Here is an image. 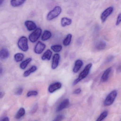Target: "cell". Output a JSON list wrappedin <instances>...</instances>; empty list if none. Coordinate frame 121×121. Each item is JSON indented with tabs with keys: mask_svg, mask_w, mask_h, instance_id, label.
I'll use <instances>...</instances> for the list:
<instances>
[{
	"mask_svg": "<svg viewBox=\"0 0 121 121\" xmlns=\"http://www.w3.org/2000/svg\"><path fill=\"white\" fill-rule=\"evenodd\" d=\"M92 66V64L90 63L85 66L82 71L79 74L78 78L74 81L73 83V85H76L80 81L84 79L89 74V72H90Z\"/></svg>",
	"mask_w": 121,
	"mask_h": 121,
	"instance_id": "6da1fadb",
	"label": "cell"
},
{
	"mask_svg": "<svg viewBox=\"0 0 121 121\" xmlns=\"http://www.w3.org/2000/svg\"><path fill=\"white\" fill-rule=\"evenodd\" d=\"M61 12V8L59 6H56L52 10L50 11L47 15V20H52L57 17L60 14Z\"/></svg>",
	"mask_w": 121,
	"mask_h": 121,
	"instance_id": "7a4b0ae2",
	"label": "cell"
},
{
	"mask_svg": "<svg viewBox=\"0 0 121 121\" xmlns=\"http://www.w3.org/2000/svg\"><path fill=\"white\" fill-rule=\"evenodd\" d=\"M117 95V91H112L107 96L104 102V104L105 106L111 105L114 103Z\"/></svg>",
	"mask_w": 121,
	"mask_h": 121,
	"instance_id": "3957f363",
	"label": "cell"
},
{
	"mask_svg": "<svg viewBox=\"0 0 121 121\" xmlns=\"http://www.w3.org/2000/svg\"><path fill=\"white\" fill-rule=\"evenodd\" d=\"M17 45L20 49L22 51H27L29 49L28 45V40L26 37L25 36H22L20 37L18 40Z\"/></svg>",
	"mask_w": 121,
	"mask_h": 121,
	"instance_id": "277c9868",
	"label": "cell"
},
{
	"mask_svg": "<svg viewBox=\"0 0 121 121\" xmlns=\"http://www.w3.org/2000/svg\"><path fill=\"white\" fill-rule=\"evenodd\" d=\"M42 32V31L41 28H37L29 36L30 41L32 43H35L36 42L41 36Z\"/></svg>",
	"mask_w": 121,
	"mask_h": 121,
	"instance_id": "5b68a950",
	"label": "cell"
},
{
	"mask_svg": "<svg viewBox=\"0 0 121 121\" xmlns=\"http://www.w3.org/2000/svg\"><path fill=\"white\" fill-rule=\"evenodd\" d=\"M113 10V7H110L103 12L100 15V19L103 23H104L106 21L108 17L112 13Z\"/></svg>",
	"mask_w": 121,
	"mask_h": 121,
	"instance_id": "8992f818",
	"label": "cell"
},
{
	"mask_svg": "<svg viewBox=\"0 0 121 121\" xmlns=\"http://www.w3.org/2000/svg\"><path fill=\"white\" fill-rule=\"evenodd\" d=\"M46 47V45L44 44L41 42H39L35 47V52L37 54H40L43 51Z\"/></svg>",
	"mask_w": 121,
	"mask_h": 121,
	"instance_id": "52a82bcc",
	"label": "cell"
},
{
	"mask_svg": "<svg viewBox=\"0 0 121 121\" xmlns=\"http://www.w3.org/2000/svg\"><path fill=\"white\" fill-rule=\"evenodd\" d=\"M70 104V101L68 99L64 100L59 104L56 109V112H59L67 108Z\"/></svg>",
	"mask_w": 121,
	"mask_h": 121,
	"instance_id": "ba28073f",
	"label": "cell"
},
{
	"mask_svg": "<svg viewBox=\"0 0 121 121\" xmlns=\"http://www.w3.org/2000/svg\"><path fill=\"white\" fill-rule=\"evenodd\" d=\"M61 86H62V85L61 83L59 82H56L49 86L48 89V91L50 93H52L55 92L56 91L60 88Z\"/></svg>",
	"mask_w": 121,
	"mask_h": 121,
	"instance_id": "9c48e42d",
	"label": "cell"
},
{
	"mask_svg": "<svg viewBox=\"0 0 121 121\" xmlns=\"http://www.w3.org/2000/svg\"><path fill=\"white\" fill-rule=\"evenodd\" d=\"M60 58V55L58 54H54L52 59V69H55L57 68L58 65Z\"/></svg>",
	"mask_w": 121,
	"mask_h": 121,
	"instance_id": "30bf717a",
	"label": "cell"
},
{
	"mask_svg": "<svg viewBox=\"0 0 121 121\" xmlns=\"http://www.w3.org/2000/svg\"><path fill=\"white\" fill-rule=\"evenodd\" d=\"M25 25L29 31H31L35 30L37 27L35 23L32 21L27 20L25 22Z\"/></svg>",
	"mask_w": 121,
	"mask_h": 121,
	"instance_id": "8fae6325",
	"label": "cell"
},
{
	"mask_svg": "<svg viewBox=\"0 0 121 121\" xmlns=\"http://www.w3.org/2000/svg\"><path fill=\"white\" fill-rule=\"evenodd\" d=\"M9 55V52L6 48H3L0 52V58L2 60H5L8 58Z\"/></svg>",
	"mask_w": 121,
	"mask_h": 121,
	"instance_id": "7c38bea8",
	"label": "cell"
},
{
	"mask_svg": "<svg viewBox=\"0 0 121 121\" xmlns=\"http://www.w3.org/2000/svg\"><path fill=\"white\" fill-rule=\"evenodd\" d=\"M112 70V67H110L105 71L101 78V81L102 82H106L108 80L109 78V75Z\"/></svg>",
	"mask_w": 121,
	"mask_h": 121,
	"instance_id": "4fadbf2b",
	"label": "cell"
},
{
	"mask_svg": "<svg viewBox=\"0 0 121 121\" xmlns=\"http://www.w3.org/2000/svg\"><path fill=\"white\" fill-rule=\"evenodd\" d=\"M83 65V62L81 60H77L75 62V65L73 69V73H77L79 71Z\"/></svg>",
	"mask_w": 121,
	"mask_h": 121,
	"instance_id": "5bb4252c",
	"label": "cell"
},
{
	"mask_svg": "<svg viewBox=\"0 0 121 121\" xmlns=\"http://www.w3.org/2000/svg\"><path fill=\"white\" fill-rule=\"evenodd\" d=\"M107 44L104 41H100L96 43L95 48L98 50H102L104 49L106 47Z\"/></svg>",
	"mask_w": 121,
	"mask_h": 121,
	"instance_id": "9a60e30c",
	"label": "cell"
},
{
	"mask_svg": "<svg viewBox=\"0 0 121 121\" xmlns=\"http://www.w3.org/2000/svg\"><path fill=\"white\" fill-rule=\"evenodd\" d=\"M26 0H11V4L13 7H16L23 4Z\"/></svg>",
	"mask_w": 121,
	"mask_h": 121,
	"instance_id": "2e32d148",
	"label": "cell"
},
{
	"mask_svg": "<svg viewBox=\"0 0 121 121\" xmlns=\"http://www.w3.org/2000/svg\"><path fill=\"white\" fill-rule=\"evenodd\" d=\"M72 20L71 19H69L68 17H64L61 19V25L62 26L65 27L66 26H68L71 24L72 23Z\"/></svg>",
	"mask_w": 121,
	"mask_h": 121,
	"instance_id": "e0dca14e",
	"label": "cell"
},
{
	"mask_svg": "<svg viewBox=\"0 0 121 121\" xmlns=\"http://www.w3.org/2000/svg\"><path fill=\"white\" fill-rule=\"evenodd\" d=\"M52 52L51 50L49 49L47 50L42 56V59L43 60H50L52 55Z\"/></svg>",
	"mask_w": 121,
	"mask_h": 121,
	"instance_id": "ac0fdd59",
	"label": "cell"
},
{
	"mask_svg": "<svg viewBox=\"0 0 121 121\" xmlns=\"http://www.w3.org/2000/svg\"><path fill=\"white\" fill-rule=\"evenodd\" d=\"M37 70V67L35 66H32L29 70L26 71L24 73V76L25 77H27L31 73L35 72Z\"/></svg>",
	"mask_w": 121,
	"mask_h": 121,
	"instance_id": "d6986e66",
	"label": "cell"
},
{
	"mask_svg": "<svg viewBox=\"0 0 121 121\" xmlns=\"http://www.w3.org/2000/svg\"><path fill=\"white\" fill-rule=\"evenodd\" d=\"M52 36L51 32L48 30H46L44 32L43 35L41 39L43 41H46L49 39Z\"/></svg>",
	"mask_w": 121,
	"mask_h": 121,
	"instance_id": "ffe728a7",
	"label": "cell"
},
{
	"mask_svg": "<svg viewBox=\"0 0 121 121\" xmlns=\"http://www.w3.org/2000/svg\"><path fill=\"white\" fill-rule=\"evenodd\" d=\"M72 37V35L71 34H68L63 42V45L65 46H69L71 42Z\"/></svg>",
	"mask_w": 121,
	"mask_h": 121,
	"instance_id": "44dd1931",
	"label": "cell"
},
{
	"mask_svg": "<svg viewBox=\"0 0 121 121\" xmlns=\"http://www.w3.org/2000/svg\"><path fill=\"white\" fill-rule=\"evenodd\" d=\"M25 110L24 108H21L17 112L15 115V118L17 119H20L25 115Z\"/></svg>",
	"mask_w": 121,
	"mask_h": 121,
	"instance_id": "7402d4cb",
	"label": "cell"
},
{
	"mask_svg": "<svg viewBox=\"0 0 121 121\" xmlns=\"http://www.w3.org/2000/svg\"><path fill=\"white\" fill-rule=\"evenodd\" d=\"M32 61V58H29L25 60L22 61L20 63V66L21 69H25L26 68L28 64Z\"/></svg>",
	"mask_w": 121,
	"mask_h": 121,
	"instance_id": "603a6c76",
	"label": "cell"
},
{
	"mask_svg": "<svg viewBox=\"0 0 121 121\" xmlns=\"http://www.w3.org/2000/svg\"><path fill=\"white\" fill-rule=\"evenodd\" d=\"M24 55L21 53H17L15 55V60L17 62H19L22 61L24 58Z\"/></svg>",
	"mask_w": 121,
	"mask_h": 121,
	"instance_id": "cb8c5ba5",
	"label": "cell"
},
{
	"mask_svg": "<svg viewBox=\"0 0 121 121\" xmlns=\"http://www.w3.org/2000/svg\"><path fill=\"white\" fill-rule=\"evenodd\" d=\"M108 115V112L107 110L104 111L100 114L99 117L97 120V121H101L103 120L105 117H107Z\"/></svg>",
	"mask_w": 121,
	"mask_h": 121,
	"instance_id": "d4e9b609",
	"label": "cell"
},
{
	"mask_svg": "<svg viewBox=\"0 0 121 121\" xmlns=\"http://www.w3.org/2000/svg\"><path fill=\"white\" fill-rule=\"evenodd\" d=\"M51 48L53 51L58 52L61 51L62 47L61 45H53L51 47Z\"/></svg>",
	"mask_w": 121,
	"mask_h": 121,
	"instance_id": "484cf974",
	"label": "cell"
},
{
	"mask_svg": "<svg viewBox=\"0 0 121 121\" xmlns=\"http://www.w3.org/2000/svg\"><path fill=\"white\" fill-rule=\"evenodd\" d=\"M38 92L37 91H32L28 92L27 94V97H30L32 96H36L38 95Z\"/></svg>",
	"mask_w": 121,
	"mask_h": 121,
	"instance_id": "4316f807",
	"label": "cell"
},
{
	"mask_svg": "<svg viewBox=\"0 0 121 121\" xmlns=\"http://www.w3.org/2000/svg\"><path fill=\"white\" fill-rule=\"evenodd\" d=\"M23 88L22 87H19L16 90L15 92V94L17 95H22L23 92Z\"/></svg>",
	"mask_w": 121,
	"mask_h": 121,
	"instance_id": "83f0119b",
	"label": "cell"
},
{
	"mask_svg": "<svg viewBox=\"0 0 121 121\" xmlns=\"http://www.w3.org/2000/svg\"><path fill=\"white\" fill-rule=\"evenodd\" d=\"M121 13H120L118 15L117 18V21H116V26H117L121 23Z\"/></svg>",
	"mask_w": 121,
	"mask_h": 121,
	"instance_id": "f1b7e54d",
	"label": "cell"
},
{
	"mask_svg": "<svg viewBox=\"0 0 121 121\" xmlns=\"http://www.w3.org/2000/svg\"><path fill=\"white\" fill-rule=\"evenodd\" d=\"M64 118V116L63 115H59L56 117V118L53 120V121H61Z\"/></svg>",
	"mask_w": 121,
	"mask_h": 121,
	"instance_id": "f546056e",
	"label": "cell"
},
{
	"mask_svg": "<svg viewBox=\"0 0 121 121\" xmlns=\"http://www.w3.org/2000/svg\"><path fill=\"white\" fill-rule=\"evenodd\" d=\"M38 108V106L37 104L35 105L34 107L32 108V109L31 110V114H34V113H35L36 112Z\"/></svg>",
	"mask_w": 121,
	"mask_h": 121,
	"instance_id": "4dcf8cb0",
	"label": "cell"
},
{
	"mask_svg": "<svg viewBox=\"0 0 121 121\" xmlns=\"http://www.w3.org/2000/svg\"><path fill=\"white\" fill-rule=\"evenodd\" d=\"M114 58V56H109L106 60V62H107V63H109V62H110L113 60Z\"/></svg>",
	"mask_w": 121,
	"mask_h": 121,
	"instance_id": "1f68e13d",
	"label": "cell"
},
{
	"mask_svg": "<svg viewBox=\"0 0 121 121\" xmlns=\"http://www.w3.org/2000/svg\"><path fill=\"white\" fill-rule=\"evenodd\" d=\"M81 92V90L80 88H78V89H76L74 91V92H73V93L75 94H78L80 93Z\"/></svg>",
	"mask_w": 121,
	"mask_h": 121,
	"instance_id": "d6a6232c",
	"label": "cell"
},
{
	"mask_svg": "<svg viewBox=\"0 0 121 121\" xmlns=\"http://www.w3.org/2000/svg\"><path fill=\"white\" fill-rule=\"evenodd\" d=\"M0 121H9V118L8 117H3L2 118V119H0Z\"/></svg>",
	"mask_w": 121,
	"mask_h": 121,
	"instance_id": "836d02e7",
	"label": "cell"
},
{
	"mask_svg": "<svg viewBox=\"0 0 121 121\" xmlns=\"http://www.w3.org/2000/svg\"><path fill=\"white\" fill-rule=\"evenodd\" d=\"M4 95V93L3 92H0V98H2Z\"/></svg>",
	"mask_w": 121,
	"mask_h": 121,
	"instance_id": "e575fe53",
	"label": "cell"
},
{
	"mask_svg": "<svg viewBox=\"0 0 121 121\" xmlns=\"http://www.w3.org/2000/svg\"><path fill=\"white\" fill-rule=\"evenodd\" d=\"M5 0H0V5H2V4L4 3Z\"/></svg>",
	"mask_w": 121,
	"mask_h": 121,
	"instance_id": "d590c367",
	"label": "cell"
},
{
	"mask_svg": "<svg viewBox=\"0 0 121 121\" xmlns=\"http://www.w3.org/2000/svg\"><path fill=\"white\" fill-rule=\"evenodd\" d=\"M0 73H2V68H1V69H0Z\"/></svg>",
	"mask_w": 121,
	"mask_h": 121,
	"instance_id": "8d00e7d4",
	"label": "cell"
},
{
	"mask_svg": "<svg viewBox=\"0 0 121 121\" xmlns=\"http://www.w3.org/2000/svg\"></svg>",
	"mask_w": 121,
	"mask_h": 121,
	"instance_id": "74e56055",
	"label": "cell"
}]
</instances>
